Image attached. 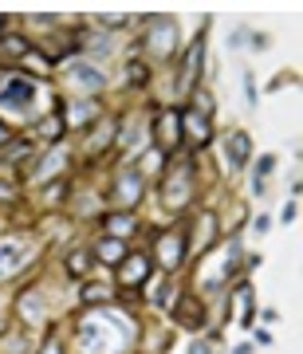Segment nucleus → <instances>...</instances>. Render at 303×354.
Instances as JSON below:
<instances>
[{
	"mask_svg": "<svg viewBox=\"0 0 303 354\" xmlns=\"http://www.w3.org/2000/svg\"><path fill=\"white\" fill-rule=\"evenodd\" d=\"M134 339V323L122 315H107V311H91L79 323V346L87 354H122Z\"/></svg>",
	"mask_w": 303,
	"mask_h": 354,
	"instance_id": "f257e3e1",
	"label": "nucleus"
},
{
	"mask_svg": "<svg viewBox=\"0 0 303 354\" xmlns=\"http://www.w3.org/2000/svg\"><path fill=\"white\" fill-rule=\"evenodd\" d=\"M193 197V165L190 162H177L169 174H165L162 181V205L169 209V213H177V209H185Z\"/></svg>",
	"mask_w": 303,
	"mask_h": 354,
	"instance_id": "f03ea898",
	"label": "nucleus"
},
{
	"mask_svg": "<svg viewBox=\"0 0 303 354\" xmlns=\"http://www.w3.org/2000/svg\"><path fill=\"white\" fill-rule=\"evenodd\" d=\"M185 248H190V236H185V228H165L158 244H154V256H158V264L165 272H174L181 260H185Z\"/></svg>",
	"mask_w": 303,
	"mask_h": 354,
	"instance_id": "7ed1b4c3",
	"label": "nucleus"
},
{
	"mask_svg": "<svg viewBox=\"0 0 303 354\" xmlns=\"http://www.w3.org/2000/svg\"><path fill=\"white\" fill-rule=\"evenodd\" d=\"M154 138H158V153L177 150V142H181V111L158 114V122H154Z\"/></svg>",
	"mask_w": 303,
	"mask_h": 354,
	"instance_id": "20e7f679",
	"label": "nucleus"
},
{
	"mask_svg": "<svg viewBox=\"0 0 303 354\" xmlns=\"http://www.w3.org/2000/svg\"><path fill=\"white\" fill-rule=\"evenodd\" d=\"M150 51L154 55H174L177 51V28H174V20H162V16H158V20H154V28H150Z\"/></svg>",
	"mask_w": 303,
	"mask_h": 354,
	"instance_id": "39448f33",
	"label": "nucleus"
},
{
	"mask_svg": "<svg viewBox=\"0 0 303 354\" xmlns=\"http://www.w3.org/2000/svg\"><path fill=\"white\" fill-rule=\"evenodd\" d=\"M174 319L181 323V327H190V330H201L205 327V307L197 295H181L174 307Z\"/></svg>",
	"mask_w": 303,
	"mask_h": 354,
	"instance_id": "423d86ee",
	"label": "nucleus"
},
{
	"mask_svg": "<svg viewBox=\"0 0 303 354\" xmlns=\"http://www.w3.org/2000/svg\"><path fill=\"white\" fill-rule=\"evenodd\" d=\"M32 99H36V87H32L28 79H8V83L0 87V102H4V106H16V111H24Z\"/></svg>",
	"mask_w": 303,
	"mask_h": 354,
	"instance_id": "0eeeda50",
	"label": "nucleus"
},
{
	"mask_svg": "<svg viewBox=\"0 0 303 354\" xmlns=\"http://www.w3.org/2000/svg\"><path fill=\"white\" fill-rule=\"evenodd\" d=\"M146 276H150V260L146 256H122V264H118V283L122 288L146 283Z\"/></svg>",
	"mask_w": 303,
	"mask_h": 354,
	"instance_id": "6e6552de",
	"label": "nucleus"
},
{
	"mask_svg": "<svg viewBox=\"0 0 303 354\" xmlns=\"http://www.w3.org/2000/svg\"><path fill=\"white\" fill-rule=\"evenodd\" d=\"M248 158H252V138H248L244 130L228 134V142H225V162H228V169H240Z\"/></svg>",
	"mask_w": 303,
	"mask_h": 354,
	"instance_id": "1a4fd4ad",
	"label": "nucleus"
},
{
	"mask_svg": "<svg viewBox=\"0 0 303 354\" xmlns=\"http://www.w3.org/2000/svg\"><path fill=\"white\" fill-rule=\"evenodd\" d=\"M181 127H185V134H190L197 146H209V138H213V130H209V118L197 111H181Z\"/></svg>",
	"mask_w": 303,
	"mask_h": 354,
	"instance_id": "9d476101",
	"label": "nucleus"
},
{
	"mask_svg": "<svg viewBox=\"0 0 303 354\" xmlns=\"http://www.w3.org/2000/svg\"><path fill=\"white\" fill-rule=\"evenodd\" d=\"M114 197L122 205H134L142 197V177H138V169H122L118 174V185H114Z\"/></svg>",
	"mask_w": 303,
	"mask_h": 354,
	"instance_id": "9b49d317",
	"label": "nucleus"
},
{
	"mask_svg": "<svg viewBox=\"0 0 303 354\" xmlns=\"http://www.w3.org/2000/svg\"><path fill=\"white\" fill-rule=\"evenodd\" d=\"M67 75H71V83H75V87H83V91H99L102 83H107V75H102L95 64H71V71H67Z\"/></svg>",
	"mask_w": 303,
	"mask_h": 354,
	"instance_id": "f8f14e48",
	"label": "nucleus"
},
{
	"mask_svg": "<svg viewBox=\"0 0 303 354\" xmlns=\"http://www.w3.org/2000/svg\"><path fill=\"white\" fill-rule=\"evenodd\" d=\"M24 256H28V248L20 241H12V244H0V279L4 276H12V272H20V264H24Z\"/></svg>",
	"mask_w": 303,
	"mask_h": 354,
	"instance_id": "ddd939ff",
	"label": "nucleus"
},
{
	"mask_svg": "<svg viewBox=\"0 0 303 354\" xmlns=\"http://www.w3.org/2000/svg\"><path fill=\"white\" fill-rule=\"evenodd\" d=\"M102 228H107V236L122 241V236H130L138 225H134V213H111L107 221H102Z\"/></svg>",
	"mask_w": 303,
	"mask_h": 354,
	"instance_id": "4468645a",
	"label": "nucleus"
},
{
	"mask_svg": "<svg viewBox=\"0 0 303 354\" xmlns=\"http://www.w3.org/2000/svg\"><path fill=\"white\" fill-rule=\"evenodd\" d=\"M95 256H99L102 264H122V256H127V244L114 241V236H102L99 248H95Z\"/></svg>",
	"mask_w": 303,
	"mask_h": 354,
	"instance_id": "2eb2a0df",
	"label": "nucleus"
},
{
	"mask_svg": "<svg viewBox=\"0 0 303 354\" xmlns=\"http://www.w3.org/2000/svg\"><path fill=\"white\" fill-rule=\"evenodd\" d=\"M95 118V102H71V106H64V122L71 130L83 127V122H91Z\"/></svg>",
	"mask_w": 303,
	"mask_h": 354,
	"instance_id": "dca6fc26",
	"label": "nucleus"
},
{
	"mask_svg": "<svg viewBox=\"0 0 303 354\" xmlns=\"http://www.w3.org/2000/svg\"><path fill=\"white\" fill-rule=\"evenodd\" d=\"M232 295H237V323H240V327H248V323H252V288H248V283H240Z\"/></svg>",
	"mask_w": 303,
	"mask_h": 354,
	"instance_id": "f3484780",
	"label": "nucleus"
},
{
	"mask_svg": "<svg viewBox=\"0 0 303 354\" xmlns=\"http://www.w3.org/2000/svg\"><path fill=\"white\" fill-rule=\"evenodd\" d=\"M201 51H205V39H197L190 48V55H185V71H181V91H190L193 75H197V67H201Z\"/></svg>",
	"mask_w": 303,
	"mask_h": 354,
	"instance_id": "a211bd4d",
	"label": "nucleus"
},
{
	"mask_svg": "<svg viewBox=\"0 0 303 354\" xmlns=\"http://www.w3.org/2000/svg\"><path fill=\"white\" fill-rule=\"evenodd\" d=\"M64 162H67V153H64V150H55L51 158H44V162L32 169V177H36V181H48L51 174H59V165H64Z\"/></svg>",
	"mask_w": 303,
	"mask_h": 354,
	"instance_id": "6ab92c4d",
	"label": "nucleus"
},
{
	"mask_svg": "<svg viewBox=\"0 0 303 354\" xmlns=\"http://www.w3.org/2000/svg\"><path fill=\"white\" fill-rule=\"evenodd\" d=\"M111 138H114V122H111V118H102V127L95 130V138L87 142V153L95 158L99 150H107V146H111Z\"/></svg>",
	"mask_w": 303,
	"mask_h": 354,
	"instance_id": "aec40b11",
	"label": "nucleus"
},
{
	"mask_svg": "<svg viewBox=\"0 0 303 354\" xmlns=\"http://www.w3.org/2000/svg\"><path fill=\"white\" fill-rule=\"evenodd\" d=\"M20 315H24V323H39V315H44V304H39L36 291H24V295H20Z\"/></svg>",
	"mask_w": 303,
	"mask_h": 354,
	"instance_id": "412c9836",
	"label": "nucleus"
},
{
	"mask_svg": "<svg viewBox=\"0 0 303 354\" xmlns=\"http://www.w3.org/2000/svg\"><path fill=\"white\" fill-rule=\"evenodd\" d=\"M59 130H64V118H44V122L36 127V134L39 138H48V142H55L59 138Z\"/></svg>",
	"mask_w": 303,
	"mask_h": 354,
	"instance_id": "4be33fe9",
	"label": "nucleus"
},
{
	"mask_svg": "<svg viewBox=\"0 0 303 354\" xmlns=\"http://www.w3.org/2000/svg\"><path fill=\"white\" fill-rule=\"evenodd\" d=\"M272 165H276V158H272V153H264V158H260V165H256V193H264V177L272 174Z\"/></svg>",
	"mask_w": 303,
	"mask_h": 354,
	"instance_id": "5701e85b",
	"label": "nucleus"
},
{
	"mask_svg": "<svg viewBox=\"0 0 303 354\" xmlns=\"http://www.w3.org/2000/svg\"><path fill=\"white\" fill-rule=\"evenodd\" d=\"M87 252H71L67 256V272H71V276H83V272H87Z\"/></svg>",
	"mask_w": 303,
	"mask_h": 354,
	"instance_id": "b1692460",
	"label": "nucleus"
},
{
	"mask_svg": "<svg viewBox=\"0 0 303 354\" xmlns=\"http://www.w3.org/2000/svg\"><path fill=\"white\" fill-rule=\"evenodd\" d=\"M0 44H4V51H12V55H28V44L20 36H4Z\"/></svg>",
	"mask_w": 303,
	"mask_h": 354,
	"instance_id": "393cba45",
	"label": "nucleus"
},
{
	"mask_svg": "<svg viewBox=\"0 0 303 354\" xmlns=\"http://www.w3.org/2000/svg\"><path fill=\"white\" fill-rule=\"evenodd\" d=\"M169 299H174V283H169V279H162V283H158V295H154V304H169Z\"/></svg>",
	"mask_w": 303,
	"mask_h": 354,
	"instance_id": "a878e982",
	"label": "nucleus"
},
{
	"mask_svg": "<svg viewBox=\"0 0 303 354\" xmlns=\"http://www.w3.org/2000/svg\"><path fill=\"white\" fill-rule=\"evenodd\" d=\"M127 79L134 83V87H142V83H146V67H142V64H130V67H127Z\"/></svg>",
	"mask_w": 303,
	"mask_h": 354,
	"instance_id": "bb28decb",
	"label": "nucleus"
},
{
	"mask_svg": "<svg viewBox=\"0 0 303 354\" xmlns=\"http://www.w3.org/2000/svg\"><path fill=\"white\" fill-rule=\"evenodd\" d=\"M12 197H16V185L12 181H0V205H8Z\"/></svg>",
	"mask_w": 303,
	"mask_h": 354,
	"instance_id": "cd10ccee",
	"label": "nucleus"
},
{
	"mask_svg": "<svg viewBox=\"0 0 303 354\" xmlns=\"http://www.w3.org/2000/svg\"><path fill=\"white\" fill-rule=\"evenodd\" d=\"M48 201H51V205H55V201H64V181H55V185L48 189Z\"/></svg>",
	"mask_w": 303,
	"mask_h": 354,
	"instance_id": "c85d7f7f",
	"label": "nucleus"
},
{
	"mask_svg": "<svg viewBox=\"0 0 303 354\" xmlns=\"http://www.w3.org/2000/svg\"><path fill=\"white\" fill-rule=\"evenodd\" d=\"M83 299H87V304H99V299H107V291H102V288H87Z\"/></svg>",
	"mask_w": 303,
	"mask_h": 354,
	"instance_id": "c756f323",
	"label": "nucleus"
},
{
	"mask_svg": "<svg viewBox=\"0 0 303 354\" xmlns=\"http://www.w3.org/2000/svg\"><path fill=\"white\" fill-rule=\"evenodd\" d=\"M295 213H300V209H295V201H288V205H284V221H288V225L295 221Z\"/></svg>",
	"mask_w": 303,
	"mask_h": 354,
	"instance_id": "7c9ffc66",
	"label": "nucleus"
},
{
	"mask_svg": "<svg viewBox=\"0 0 303 354\" xmlns=\"http://www.w3.org/2000/svg\"><path fill=\"white\" fill-rule=\"evenodd\" d=\"M252 48H256V51L268 48V36H264V32H256V36H252Z\"/></svg>",
	"mask_w": 303,
	"mask_h": 354,
	"instance_id": "2f4dec72",
	"label": "nucleus"
},
{
	"mask_svg": "<svg viewBox=\"0 0 303 354\" xmlns=\"http://www.w3.org/2000/svg\"><path fill=\"white\" fill-rule=\"evenodd\" d=\"M102 24H107V28H122V24H127V16H107Z\"/></svg>",
	"mask_w": 303,
	"mask_h": 354,
	"instance_id": "473e14b6",
	"label": "nucleus"
},
{
	"mask_svg": "<svg viewBox=\"0 0 303 354\" xmlns=\"http://www.w3.org/2000/svg\"><path fill=\"white\" fill-rule=\"evenodd\" d=\"M190 354H213V351H209V342H193Z\"/></svg>",
	"mask_w": 303,
	"mask_h": 354,
	"instance_id": "72a5a7b5",
	"label": "nucleus"
},
{
	"mask_svg": "<svg viewBox=\"0 0 303 354\" xmlns=\"http://www.w3.org/2000/svg\"><path fill=\"white\" fill-rule=\"evenodd\" d=\"M44 354H64V346H59V342L51 339V342H48V346H44Z\"/></svg>",
	"mask_w": 303,
	"mask_h": 354,
	"instance_id": "f704fd0d",
	"label": "nucleus"
},
{
	"mask_svg": "<svg viewBox=\"0 0 303 354\" xmlns=\"http://www.w3.org/2000/svg\"><path fill=\"white\" fill-rule=\"evenodd\" d=\"M8 138H12V134H8V127H4V122H0V146H4Z\"/></svg>",
	"mask_w": 303,
	"mask_h": 354,
	"instance_id": "c9c22d12",
	"label": "nucleus"
},
{
	"mask_svg": "<svg viewBox=\"0 0 303 354\" xmlns=\"http://www.w3.org/2000/svg\"><path fill=\"white\" fill-rule=\"evenodd\" d=\"M0 24H4V20H0Z\"/></svg>",
	"mask_w": 303,
	"mask_h": 354,
	"instance_id": "e433bc0d",
	"label": "nucleus"
}]
</instances>
